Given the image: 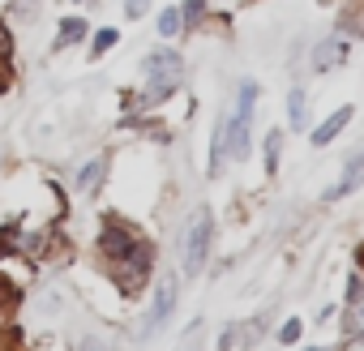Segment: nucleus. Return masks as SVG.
I'll return each instance as SVG.
<instances>
[{
    "mask_svg": "<svg viewBox=\"0 0 364 351\" xmlns=\"http://www.w3.org/2000/svg\"><path fill=\"white\" fill-rule=\"evenodd\" d=\"M180 73H185V65H180V56L171 52V48H159V52H150L146 56V77H150V90H146V99H141V107H150V103H163L176 86H180Z\"/></svg>",
    "mask_w": 364,
    "mask_h": 351,
    "instance_id": "nucleus-1",
    "label": "nucleus"
},
{
    "mask_svg": "<svg viewBox=\"0 0 364 351\" xmlns=\"http://www.w3.org/2000/svg\"><path fill=\"white\" fill-rule=\"evenodd\" d=\"M210 232H215L210 210H198V219H193V227H189V240H185V274H198V270H202L206 249H210Z\"/></svg>",
    "mask_w": 364,
    "mask_h": 351,
    "instance_id": "nucleus-2",
    "label": "nucleus"
},
{
    "mask_svg": "<svg viewBox=\"0 0 364 351\" xmlns=\"http://www.w3.org/2000/svg\"><path fill=\"white\" fill-rule=\"evenodd\" d=\"M347 52H351V35H330V39H321L317 52H313V73H330L334 65L347 60Z\"/></svg>",
    "mask_w": 364,
    "mask_h": 351,
    "instance_id": "nucleus-3",
    "label": "nucleus"
},
{
    "mask_svg": "<svg viewBox=\"0 0 364 351\" xmlns=\"http://www.w3.org/2000/svg\"><path fill=\"white\" fill-rule=\"evenodd\" d=\"M343 334L347 338H364V287H360V279H351V300H347Z\"/></svg>",
    "mask_w": 364,
    "mask_h": 351,
    "instance_id": "nucleus-4",
    "label": "nucleus"
},
{
    "mask_svg": "<svg viewBox=\"0 0 364 351\" xmlns=\"http://www.w3.org/2000/svg\"><path fill=\"white\" fill-rule=\"evenodd\" d=\"M99 244H103V253H107L112 261H120L124 253H133V244H137V240H133L120 223H107V227H103V236H99Z\"/></svg>",
    "mask_w": 364,
    "mask_h": 351,
    "instance_id": "nucleus-5",
    "label": "nucleus"
},
{
    "mask_svg": "<svg viewBox=\"0 0 364 351\" xmlns=\"http://www.w3.org/2000/svg\"><path fill=\"white\" fill-rule=\"evenodd\" d=\"M171 308H176V279H163V283H159V296H154V317H150V325H146L141 334H154V330L171 317Z\"/></svg>",
    "mask_w": 364,
    "mask_h": 351,
    "instance_id": "nucleus-6",
    "label": "nucleus"
},
{
    "mask_svg": "<svg viewBox=\"0 0 364 351\" xmlns=\"http://www.w3.org/2000/svg\"><path fill=\"white\" fill-rule=\"evenodd\" d=\"M347 120H351V107H338V112H334V116H330V120H326L317 133H313V146H326V141H334V137H338V129H343Z\"/></svg>",
    "mask_w": 364,
    "mask_h": 351,
    "instance_id": "nucleus-7",
    "label": "nucleus"
},
{
    "mask_svg": "<svg viewBox=\"0 0 364 351\" xmlns=\"http://www.w3.org/2000/svg\"><path fill=\"white\" fill-rule=\"evenodd\" d=\"M103 171H107V163H103V158H90V163L82 167V176H77V193H95L99 180H103Z\"/></svg>",
    "mask_w": 364,
    "mask_h": 351,
    "instance_id": "nucleus-8",
    "label": "nucleus"
},
{
    "mask_svg": "<svg viewBox=\"0 0 364 351\" xmlns=\"http://www.w3.org/2000/svg\"><path fill=\"white\" fill-rule=\"evenodd\" d=\"M82 39H86V22L82 18H65L60 22V35H56V48H73Z\"/></svg>",
    "mask_w": 364,
    "mask_h": 351,
    "instance_id": "nucleus-9",
    "label": "nucleus"
},
{
    "mask_svg": "<svg viewBox=\"0 0 364 351\" xmlns=\"http://www.w3.org/2000/svg\"><path fill=\"white\" fill-rule=\"evenodd\" d=\"M257 330H262V325H232V330L223 334V351H232V347H240V342L249 347V342L257 338Z\"/></svg>",
    "mask_w": 364,
    "mask_h": 351,
    "instance_id": "nucleus-10",
    "label": "nucleus"
},
{
    "mask_svg": "<svg viewBox=\"0 0 364 351\" xmlns=\"http://www.w3.org/2000/svg\"><path fill=\"white\" fill-rule=\"evenodd\" d=\"M180 31H185V14H180V9H163V18H159V35L171 39V35H180Z\"/></svg>",
    "mask_w": 364,
    "mask_h": 351,
    "instance_id": "nucleus-11",
    "label": "nucleus"
},
{
    "mask_svg": "<svg viewBox=\"0 0 364 351\" xmlns=\"http://www.w3.org/2000/svg\"><path fill=\"white\" fill-rule=\"evenodd\" d=\"M279 150H283V133H279V129H270V133H266V171H274V167H279Z\"/></svg>",
    "mask_w": 364,
    "mask_h": 351,
    "instance_id": "nucleus-12",
    "label": "nucleus"
},
{
    "mask_svg": "<svg viewBox=\"0 0 364 351\" xmlns=\"http://www.w3.org/2000/svg\"><path fill=\"white\" fill-rule=\"evenodd\" d=\"M116 39H120V35H116L112 26H107V31H99V35H95V43H90V56H103L107 48H116Z\"/></svg>",
    "mask_w": 364,
    "mask_h": 351,
    "instance_id": "nucleus-13",
    "label": "nucleus"
},
{
    "mask_svg": "<svg viewBox=\"0 0 364 351\" xmlns=\"http://www.w3.org/2000/svg\"><path fill=\"white\" fill-rule=\"evenodd\" d=\"M287 107H291V129H304V90H291Z\"/></svg>",
    "mask_w": 364,
    "mask_h": 351,
    "instance_id": "nucleus-14",
    "label": "nucleus"
},
{
    "mask_svg": "<svg viewBox=\"0 0 364 351\" xmlns=\"http://www.w3.org/2000/svg\"><path fill=\"white\" fill-rule=\"evenodd\" d=\"M180 14H185V22H198L206 14V0H185V9H180Z\"/></svg>",
    "mask_w": 364,
    "mask_h": 351,
    "instance_id": "nucleus-15",
    "label": "nucleus"
},
{
    "mask_svg": "<svg viewBox=\"0 0 364 351\" xmlns=\"http://www.w3.org/2000/svg\"><path fill=\"white\" fill-rule=\"evenodd\" d=\"M150 9V0H129V5H124V18H141Z\"/></svg>",
    "mask_w": 364,
    "mask_h": 351,
    "instance_id": "nucleus-16",
    "label": "nucleus"
},
{
    "mask_svg": "<svg viewBox=\"0 0 364 351\" xmlns=\"http://www.w3.org/2000/svg\"><path fill=\"white\" fill-rule=\"evenodd\" d=\"M9 48H14V35H9V26H5V22H0V60L9 56Z\"/></svg>",
    "mask_w": 364,
    "mask_h": 351,
    "instance_id": "nucleus-17",
    "label": "nucleus"
},
{
    "mask_svg": "<svg viewBox=\"0 0 364 351\" xmlns=\"http://www.w3.org/2000/svg\"><path fill=\"white\" fill-rule=\"evenodd\" d=\"M279 338H283V342H296V338H300V321H287V325L279 330Z\"/></svg>",
    "mask_w": 364,
    "mask_h": 351,
    "instance_id": "nucleus-18",
    "label": "nucleus"
},
{
    "mask_svg": "<svg viewBox=\"0 0 364 351\" xmlns=\"http://www.w3.org/2000/svg\"><path fill=\"white\" fill-rule=\"evenodd\" d=\"M14 300H18V291L9 283H0V304H14Z\"/></svg>",
    "mask_w": 364,
    "mask_h": 351,
    "instance_id": "nucleus-19",
    "label": "nucleus"
},
{
    "mask_svg": "<svg viewBox=\"0 0 364 351\" xmlns=\"http://www.w3.org/2000/svg\"><path fill=\"white\" fill-rule=\"evenodd\" d=\"M9 77H14V73H9V65H0V90H9Z\"/></svg>",
    "mask_w": 364,
    "mask_h": 351,
    "instance_id": "nucleus-20",
    "label": "nucleus"
},
{
    "mask_svg": "<svg viewBox=\"0 0 364 351\" xmlns=\"http://www.w3.org/2000/svg\"><path fill=\"white\" fill-rule=\"evenodd\" d=\"M355 158H360V163H364V154H355Z\"/></svg>",
    "mask_w": 364,
    "mask_h": 351,
    "instance_id": "nucleus-21",
    "label": "nucleus"
}]
</instances>
